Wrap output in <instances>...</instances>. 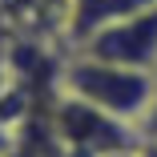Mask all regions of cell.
<instances>
[{
  "mask_svg": "<svg viewBox=\"0 0 157 157\" xmlns=\"http://www.w3.org/2000/svg\"><path fill=\"white\" fill-rule=\"evenodd\" d=\"M137 137L145 141V145H157V97H153V105L141 113V121H137Z\"/></svg>",
  "mask_w": 157,
  "mask_h": 157,
  "instance_id": "cell-5",
  "label": "cell"
},
{
  "mask_svg": "<svg viewBox=\"0 0 157 157\" xmlns=\"http://www.w3.org/2000/svg\"><path fill=\"white\" fill-rule=\"evenodd\" d=\"M52 141L65 149V157H101V153H113V149H129L137 145V125L129 121H117L101 109H93L69 93H56L52 101Z\"/></svg>",
  "mask_w": 157,
  "mask_h": 157,
  "instance_id": "cell-2",
  "label": "cell"
},
{
  "mask_svg": "<svg viewBox=\"0 0 157 157\" xmlns=\"http://www.w3.org/2000/svg\"><path fill=\"white\" fill-rule=\"evenodd\" d=\"M157 0H69L65 12V48H81L89 36H97L101 28L153 8Z\"/></svg>",
  "mask_w": 157,
  "mask_h": 157,
  "instance_id": "cell-4",
  "label": "cell"
},
{
  "mask_svg": "<svg viewBox=\"0 0 157 157\" xmlns=\"http://www.w3.org/2000/svg\"><path fill=\"white\" fill-rule=\"evenodd\" d=\"M81 52L113 60V65H125V69L157 73V4L145 8V12L125 16V20H117L109 28H101L97 36H89L81 44Z\"/></svg>",
  "mask_w": 157,
  "mask_h": 157,
  "instance_id": "cell-3",
  "label": "cell"
},
{
  "mask_svg": "<svg viewBox=\"0 0 157 157\" xmlns=\"http://www.w3.org/2000/svg\"><path fill=\"white\" fill-rule=\"evenodd\" d=\"M153 77H157V73H153Z\"/></svg>",
  "mask_w": 157,
  "mask_h": 157,
  "instance_id": "cell-6",
  "label": "cell"
},
{
  "mask_svg": "<svg viewBox=\"0 0 157 157\" xmlns=\"http://www.w3.org/2000/svg\"><path fill=\"white\" fill-rule=\"evenodd\" d=\"M56 81H60V93H69V97L101 109V113H109L117 121H129V125H137L141 113L157 97V77L153 73L113 65V60L89 56L81 48H73L60 60Z\"/></svg>",
  "mask_w": 157,
  "mask_h": 157,
  "instance_id": "cell-1",
  "label": "cell"
}]
</instances>
